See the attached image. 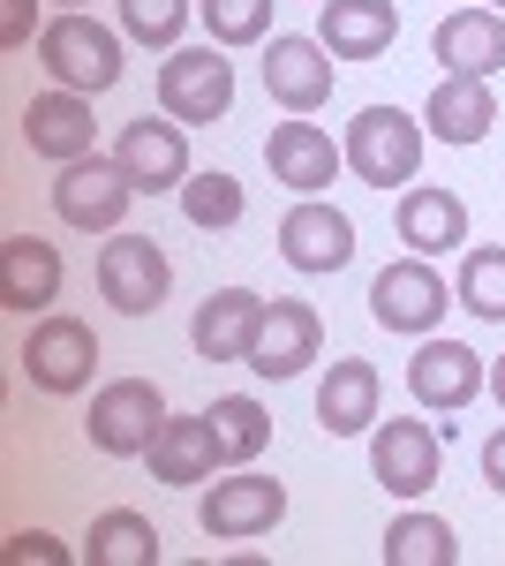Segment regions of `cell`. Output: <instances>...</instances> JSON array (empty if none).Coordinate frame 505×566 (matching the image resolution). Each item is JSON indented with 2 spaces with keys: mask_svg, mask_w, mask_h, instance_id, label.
I'll return each instance as SVG.
<instances>
[{
  "mask_svg": "<svg viewBox=\"0 0 505 566\" xmlns=\"http://www.w3.org/2000/svg\"><path fill=\"white\" fill-rule=\"evenodd\" d=\"M39 69H45L61 91H84V98H98V91L122 84V31L91 23L84 8H61V15L39 31Z\"/></svg>",
  "mask_w": 505,
  "mask_h": 566,
  "instance_id": "1",
  "label": "cell"
},
{
  "mask_svg": "<svg viewBox=\"0 0 505 566\" xmlns=\"http://www.w3.org/2000/svg\"><path fill=\"white\" fill-rule=\"evenodd\" d=\"M159 423H167V392L151 386V378H106V386L91 392L84 438H91V453L128 461V453H151Z\"/></svg>",
  "mask_w": 505,
  "mask_h": 566,
  "instance_id": "2",
  "label": "cell"
},
{
  "mask_svg": "<svg viewBox=\"0 0 505 566\" xmlns=\"http://www.w3.org/2000/svg\"><path fill=\"white\" fill-rule=\"evenodd\" d=\"M234 106V61H219L211 45H173L159 61V114L181 129H211Z\"/></svg>",
  "mask_w": 505,
  "mask_h": 566,
  "instance_id": "3",
  "label": "cell"
},
{
  "mask_svg": "<svg viewBox=\"0 0 505 566\" xmlns=\"http://www.w3.org/2000/svg\"><path fill=\"white\" fill-rule=\"evenodd\" d=\"M347 167L355 181H370V189H400V181H415L422 167V122H408L400 106H362L355 122H347Z\"/></svg>",
  "mask_w": 505,
  "mask_h": 566,
  "instance_id": "4",
  "label": "cell"
},
{
  "mask_svg": "<svg viewBox=\"0 0 505 566\" xmlns=\"http://www.w3.org/2000/svg\"><path fill=\"white\" fill-rule=\"evenodd\" d=\"M15 363H23V378H31L39 392L69 400V392H84L91 370H98V333H91L84 317H69V310H45Z\"/></svg>",
  "mask_w": 505,
  "mask_h": 566,
  "instance_id": "5",
  "label": "cell"
},
{
  "mask_svg": "<svg viewBox=\"0 0 505 566\" xmlns=\"http://www.w3.org/2000/svg\"><path fill=\"white\" fill-rule=\"evenodd\" d=\"M128 205H136V181L122 175V159H98V151L61 167V181H53V212L76 234H122Z\"/></svg>",
  "mask_w": 505,
  "mask_h": 566,
  "instance_id": "6",
  "label": "cell"
},
{
  "mask_svg": "<svg viewBox=\"0 0 505 566\" xmlns=\"http://www.w3.org/2000/svg\"><path fill=\"white\" fill-rule=\"evenodd\" d=\"M445 280H438V264L430 258H408L400 264H385L378 280H370V317H378L385 333H415V340H430L438 333V317H445Z\"/></svg>",
  "mask_w": 505,
  "mask_h": 566,
  "instance_id": "7",
  "label": "cell"
},
{
  "mask_svg": "<svg viewBox=\"0 0 505 566\" xmlns=\"http://www.w3.org/2000/svg\"><path fill=\"white\" fill-rule=\"evenodd\" d=\"M167 287H173V264L151 234H114L98 250V295L122 317H151V310L167 303Z\"/></svg>",
  "mask_w": 505,
  "mask_h": 566,
  "instance_id": "8",
  "label": "cell"
},
{
  "mask_svg": "<svg viewBox=\"0 0 505 566\" xmlns=\"http://www.w3.org/2000/svg\"><path fill=\"white\" fill-rule=\"evenodd\" d=\"M280 514H287V483L242 469V476H227V483L204 491L197 528H204L211 544H250V536H264V528H280Z\"/></svg>",
  "mask_w": 505,
  "mask_h": 566,
  "instance_id": "9",
  "label": "cell"
},
{
  "mask_svg": "<svg viewBox=\"0 0 505 566\" xmlns=\"http://www.w3.org/2000/svg\"><path fill=\"white\" fill-rule=\"evenodd\" d=\"M438 469H445V446H438V431H430V423L392 416V423H378V431H370V476H378L392 499H422V491L438 483Z\"/></svg>",
  "mask_w": 505,
  "mask_h": 566,
  "instance_id": "10",
  "label": "cell"
},
{
  "mask_svg": "<svg viewBox=\"0 0 505 566\" xmlns=\"http://www.w3.org/2000/svg\"><path fill=\"white\" fill-rule=\"evenodd\" d=\"M333 45L325 39H295V31H280V39L264 45V91H272V106H287V114H317L325 98H333Z\"/></svg>",
  "mask_w": 505,
  "mask_h": 566,
  "instance_id": "11",
  "label": "cell"
},
{
  "mask_svg": "<svg viewBox=\"0 0 505 566\" xmlns=\"http://www.w3.org/2000/svg\"><path fill=\"white\" fill-rule=\"evenodd\" d=\"M23 144H31V159H53V167H76L98 151V122H91V98L84 91H39L31 106H23Z\"/></svg>",
  "mask_w": 505,
  "mask_h": 566,
  "instance_id": "12",
  "label": "cell"
},
{
  "mask_svg": "<svg viewBox=\"0 0 505 566\" xmlns=\"http://www.w3.org/2000/svg\"><path fill=\"white\" fill-rule=\"evenodd\" d=\"M114 159H122V175L136 181V197H167V189H181V181L197 175V167H189V129H181V122H151V114L122 129Z\"/></svg>",
  "mask_w": 505,
  "mask_h": 566,
  "instance_id": "13",
  "label": "cell"
},
{
  "mask_svg": "<svg viewBox=\"0 0 505 566\" xmlns=\"http://www.w3.org/2000/svg\"><path fill=\"white\" fill-rule=\"evenodd\" d=\"M483 386H491V370H483V355L467 340H422L415 363H408V392L422 408H438V416H461Z\"/></svg>",
  "mask_w": 505,
  "mask_h": 566,
  "instance_id": "14",
  "label": "cell"
},
{
  "mask_svg": "<svg viewBox=\"0 0 505 566\" xmlns=\"http://www.w3.org/2000/svg\"><path fill=\"white\" fill-rule=\"evenodd\" d=\"M317 348H325L317 310L295 303V295H272V310H264V333H256V348H250V370L280 386V378H302V370L317 363Z\"/></svg>",
  "mask_w": 505,
  "mask_h": 566,
  "instance_id": "15",
  "label": "cell"
},
{
  "mask_svg": "<svg viewBox=\"0 0 505 566\" xmlns=\"http://www.w3.org/2000/svg\"><path fill=\"white\" fill-rule=\"evenodd\" d=\"M264 295L256 287H211L204 303H197V325H189V340L204 363H250L256 333H264Z\"/></svg>",
  "mask_w": 505,
  "mask_h": 566,
  "instance_id": "16",
  "label": "cell"
},
{
  "mask_svg": "<svg viewBox=\"0 0 505 566\" xmlns=\"http://www.w3.org/2000/svg\"><path fill=\"white\" fill-rule=\"evenodd\" d=\"M280 258L295 272H339L355 258V219L339 205H325V197H302L295 212L280 219Z\"/></svg>",
  "mask_w": 505,
  "mask_h": 566,
  "instance_id": "17",
  "label": "cell"
},
{
  "mask_svg": "<svg viewBox=\"0 0 505 566\" xmlns=\"http://www.w3.org/2000/svg\"><path fill=\"white\" fill-rule=\"evenodd\" d=\"M264 167H272V181H287L302 197H325L339 181V167H347V151L317 122H280V129L264 136Z\"/></svg>",
  "mask_w": 505,
  "mask_h": 566,
  "instance_id": "18",
  "label": "cell"
},
{
  "mask_svg": "<svg viewBox=\"0 0 505 566\" xmlns=\"http://www.w3.org/2000/svg\"><path fill=\"white\" fill-rule=\"evenodd\" d=\"M61 303V250L39 234H0V310L45 317Z\"/></svg>",
  "mask_w": 505,
  "mask_h": 566,
  "instance_id": "19",
  "label": "cell"
},
{
  "mask_svg": "<svg viewBox=\"0 0 505 566\" xmlns=\"http://www.w3.org/2000/svg\"><path fill=\"white\" fill-rule=\"evenodd\" d=\"M317 39L333 45V61H378L400 39V8L392 0H317Z\"/></svg>",
  "mask_w": 505,
  "mask_h": 566,
  "instance_id": "20",
  "label": "cell"
},
{
  "mask_svg": "<svg viewBox=\"0 0 505 566\" xmlns=\"http://www.w3.org/2000/svg\"><path fill=\"white\" fill-rule=\"evenodd\" d=\"M430 53L445 61V76H498L505 69V15L498 8H453L438 23Z\"/></svg>",
  "mask_w": 505,
  "mask_h": 566,
  "instance_id": "21",
  "label": "cell"
},
{
  "mask_svg": "<svg viewBox=\"0 0 505 566\" xmlns=\"http://www.w3.org/2000/svg\"><path fill=\"white\" fill-rule=\"evenodd\" d=\"M378 363H362V355H339L333 370H325V386H317V423L333 438H362L378 431Z\"/></svg>",
  "mask_w": 505,
  "mask_h": 566,
  "instance_id": "22",
  "label": "cell"
},
{
  "mask_svg": "<svg viewBox=\"0 0 505 566\" xmlns=\"http://www.w3.org/2000/svg\"><path fill=\"white\" fill-rule=\"evenodd\" d=\"M144 461H151V483H173V491H197V483H211V469H219L211 416H167Z\"/></svg>",
  "mask_w": 505,
  "mask_h": 566,
  "instance_id": "23",
  "label": "cell"
},
{
  "mask_svg": "<svg viewBox=\"0 0 505 566\" xmlns=\"http://www.w3.org/2000/svg\"><path fill=\"white\" fill-rule=\"evenodd\" d=\"M400 242H408L415 258H445V250H461V242H467V205L453 197V189H438V181L400 189Z\"/></svg>",
  "mask_w": 505,
  "mask_h": 566,
  "instance_id": "24",
  "label": "cell"
},
{
  "mask_svg": "<svg viewBox=\"0 0 505 566\" xmlns=\"http://www.w3.org/2000/svg\"><path fill=\"white\" fill-rule=\"evenodd\" d=\"M422 122H430V136H445V144H483L491 122H498L491 76H438L430 106H422Z\"/></svg>",
  "mask_w": 505,
  "mask_h": 566,
  "instance_id": "25",
  "label": "cell"
},
{
  "mask_svg": "<svg viewBox=\"0 0 505 566\" xmlns=\"http://www.w3.org/2000/svg\"><path fill=\"white\" fill-rule=\"evenodd\" d=\"M84 559L91 566H159V528L128 506H106L84 536Z\"/></svg>",
  "mask_w": 505,
  "mask_h": 566,
  "instance_id": "26",
  "label": "cell"
},
{
  "mask_svg": "<svg viewBox=\"0 0 505 566\" xmlns=\"http://www.w3.org/2000/svg\"><path fill=\"white\" fill-rule=\"evenodd\" d=\"M204 416H211V438H219V461H234V469H250L256 453L272 446V416L250 392H219Z\"/></svg>",
  "mask_w": 505,
  "mask_h": 566,
  "instance_id": "27",
  "label": "cell"
},
{
  "mask_svg": "<svg viewBox=\"0 0 505 566\" xmlns=\"http://www.w3.org/2000/svg\"><path fill=\"white\" fill-rule=\"evenodd\" d=\"M385 566H461V536L438 514H400L385 528Z\"/></svg>",
  "mask_w": 505,
  "mask_h": 566,
  "instance_id": "28",
  "label": "cell"
},
{
  "mask_svg": "<svg viewBox=\"0 0 505 566\" xmlns=\"http://www.w3.org/2000/svg\"><path fill=\"white\" fill-rule=\"evenodd\" d=\"M181 212H189V227H204V234H227V227L242 219V181L227 175V167L189 175L181 181Z\"/></svg>",
  "mask_w": 505,
  "mask_h": 566,
  "instance_id": "29",
  "label": "cell"
},
{
  "mask_svg": "<svg viewBox=\"0 0 505 566\" xmlns=\"http://www.w3.org/2000/svg\"><path fill=\"white\" fill-rule=\"evenodd\" d=\"M461 310L491 317V325L505 317V242H475V250H461Z\"/></svg>",
  "mask_w": 505,
  "mask_h": 566,
  "instance_id": "30",
  "label": "cell"
},
{
  "mask_svg": "<svg viewBox=\"0 0 505 566\" xmlns=\"http://www.w3.org/2000/svg\"><path fill=\"white\" fill-rule=\"evenodd\" d=\"M189 15H197L189 0H122V39L173 53V45H181V31H189Z\"/></svg>",
  "mask_w": 505,
  "mask_h": 566,
  "instance_id": "31",
  "label": "cell"
},
{
  "mask_svg": "<svg viewBox=\"0 0 505 566\" xmlns=\"http://www.w3.org/2000/svg\"><path fill=\"white\" fill-rule=\"evenodd\" d=\"M272 8L280 0H204L211 45H264L272 39Z\"/></svg>",
  "mask_w": 505,
  "mask_h": 566,
  "instance_id": "32",
  "label": "cell"
},
{
  "mask_svg": "<svg viewBox=\"0 0 505 566\" xmlns=\"http://www.w3.org/2000/svg\"><path fill=\"white\" fill-rule=\"evenodd\" d=\"M0 559L8 566H69L76 559V552H69V544H61V536H45V528H15V536H8V544H0Z\"/></svg>",
  "mask_w": 505,
  "mask_h": 566,
  "instance_id": "33",
  "label": "cell"
},
{
  "mask_svg": "<svg viewBox=\"0 0 505 566\" xmlns=\"http://www.w3.org/2000/svg\"><path fill=\"white\" fill-rule=\"evenodd\" d=\"M31 15H39V0H0V45H8V53L31 45Z\"/></svg>",
  "mask_w": 505,
  "mask_h": 566,
  "instance_id": "34",
  "label": "cell"
},
{
  "mask_svg": "<svg viewBox=\"0 0 505 566\" xmlns=\"http://www.w3.org/2000/svg\"><path fill=\"white\" fill-rule=\"evenodd\" d=\"M483 483L505 499V431H491V446H483Z\"/></svg>",
  "mask_w": 505,
  "mask_h": 566,
  "instance_id": "35",
  "label": "cell"
},
{
  "mask_svg": "<svg viewBox=\"0 0 505 566\" xmlns=\"http://www.w3.org/2000/svg\"><path fill=\"white\" fill-rule=\"evenodd\" d=\"M491 400H498V408H505V355H498V363H491Z\"/></svg>",
  "mask_w": 505,
  "mask_h": 566,
  "instance_id": "36",
  "label": "cell"
},
{
  "mask_svg": "<svg viewBox=\"0 0 505 566\" xmlns=\"http://www.w3.org/2000/svg\"><path fill=\"white\" fill-rule=\"evenodd\" d=\"M483 8H498V15H505V0H483Z\"/></svg>",
  "mask_w": 505,
  "mask_h": 566,
  "instance_id": "37",
  "label": "cell"
},
{
  "mask_svg": "<svg viewBox=\"0 0 505 566\" xmlns=\"http://www.w3.org/2000/svg\"><path fill=\"white\" fill-rule=\"evenodd\" d=\"M61 8H84V0H61Z\"/></svg>",
  "mask_w": 505,
  "mask_h": 566,
  "instance_id": "38",
  "label": "cell"
},
{
  "mask_svg": "<svg viewBox=\"0 0 505 566\" xmlns=\"http://www.w3.org/2000/svg\"><path fill=\"white\" fill-rule=\"evenodd\" d=\"M467 8H483V0H467Z\"/></svg>",
  "mask_w": 505,
  "mask_h": 566,
  "instance_id": "39",
  "label": "cell"
}]
</instances>
